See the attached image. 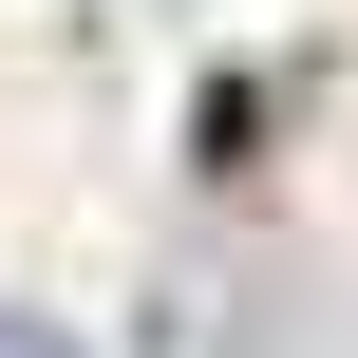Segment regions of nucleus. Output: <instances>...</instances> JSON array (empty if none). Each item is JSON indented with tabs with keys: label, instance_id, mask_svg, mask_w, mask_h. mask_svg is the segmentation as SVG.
I'll use <instances>...</instances> for the list:
<instances>
[{
	"label": "nucleus",
	"instance_id": "1",
	"mask_svg": "<svg viewBox=\"0 0 358 358\" xmlns=\"http://www.w3.org/2000/svg\"><path fill=\"white\" fill-rule=\"evenodd\" d=\"M0 358H76V340H57V321H0Z\"/></svg>",
	"mask_w": 358,
	"mask_h": 358
}]
</instances>
